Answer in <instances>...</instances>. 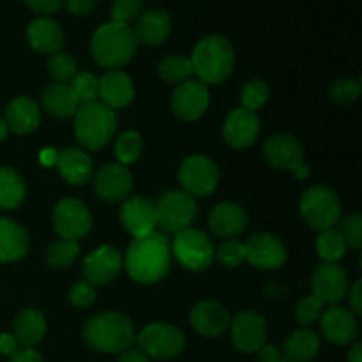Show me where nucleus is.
Returning a JSON list of instances; mask_svg holds the SVG:
<instances>
[{
	"instance_id": "c85d7f7f",
	"label": "nucleus",
	"mask_w": 362,
	"mask_h": 362,
	"mask_svg": "<svg viewBox=\"0 0 362 362\" xmlns=\"http://www.w3.org/2000/svg\"><path fill=\"white\" fill-rule=\"evenodd\" d=\"M28 235L13 219L0 218V264L18 262L27 255Z\"/></svg>"
},
{
	"instance_id": "f8f14e48",
	"label": "nucleus",
	"mask_w": 362,
	"mask_h": 362,
	"mask_svg": "<svg viewBox=\"0 0 362 362\" xmlns=\"http://www.w3.org/2000/svg\"><path fill=\"white\" fill-rule=\"evenodd\" d=\"M311 290L317 299H320L324 304H332L345 299L349 292V276L345 269L339 267L338 264L332 262H324L315 269L311 276Z\"/></svg>"
},
{
	"instance_id": "603ef678",
	"label": "nucleus",
	"mask_w": 362,
	"mask_h": 362,
	"mask_svg": "<svg viewBox=\"0 0 362 362\" xmlns=\"http://www.w3.org/2000/svg\"><path fill=\"white\" fill-rule=\"evenodd\" d=\"M258 356H260V362H286L279 356V350L272 345H264L258 350Z\"/></svg>"
},
{
	"instance_id": "6e6d98bb",
	"label": "nucleus",
	"mask_w": 362,
	"mask_h": 362,
	"mask_svg": "<svg viewBox=\"0 0 362 362\" xmlns=\"http://www.w3.org/2000/svg\"><path fill=\"white\" fill-rule=\"evenodd\" d=\"M39 159H41V163H42V165H45V166L55 165L57 151H53V148H42L41 156H39Z\"/></svg>"
},
{
	"instance_id": "ea45409f",
	"label": "nucleus",
	"mask_w": 362,
	"mask_h": 362,
	"mask_svg": "<svg viewBox=\"0 0 362 362\" xmlns=\"http://www.w3.org/2000/svg\"><path fill=\"white\" fill-rule=\"evenodd\" d=\"M269 90L267 83L260 80H251L244 83V87L240 88V103H243L244 110H250V112H257L260 106H264L267 103Z\"/></svg>"
},
{
	"instance_id": "aec40b11",
	"label": "nucleus",
	"mask_w": 362,
	"mask_h": 362,
	"mask_svg": "<svg viewBox=\"0 0 362 362\" xmlns=\"http://www.w3.org/2000/svg\"><path fill=\"white\" fill-rule=\"evenodd\" d=\"M322 332L334 345L343 346L357 338L356 315L341 306H331L324 311L320 318Z\"/></svg>"
},
{
	"instance_id": "5701e85b",
	"label": "nucleus",
	"mask_w": 362,
	"mask_h": 362,
	"mask_svg": "<svg viewBox=\"0 0 362 362\" xmlns=\"http://www.w3.org/2000/svg\"><path fill=\"white\" fill-rule=\"evenodd\" d=\"M209 226H211L212 233L218 237H232L240 235L247 226V216L243 211V207L232 202H223L212 209L211 216H209Z\"/></svg>"
},
{
	"instance_id": "4d7b16f0",
	"label": "nucleus",
	"mask_w": 362,
	"mask_h": 362,
	"mask_svg": "<svg viewBox=\"0 0 362 362\" xmlns=\"http://www.w3.org/2000/svg\"><path fill=\"white\" fill-rule=\"evenodd\" d=\"M349 362H362V343H356L349 352Z\"/></svg>"
},
{
	"instance_id": "b1692460",
	"label": "nucleus",
	"mask_w": 362,
	"mask_h": 362,
	"mask_svg": "<svg viewBox=\"0 0 362 362\" xmlns=\"http://www.w3.org/2000/svg\"><path fill=\"white\" fill-rule=\"evenodd\" d=\"M27 41L35 52L55 55L64 46V32L52 18H35L27 28Z\"/></svg>"
},
{
	"instance_id": "4c0bfd02",
	"label": "nucleus",
	"mask_w": 362,
	"mask_h": 362,
	"mask_svg": "<svg viewBox=\"0 0 362 362\" xmlns=\"http://www.w3.org/2000/svg\"><path fill=\"white\" fill-rule=\"evenodd\" d=\"M141 152V136L136 131H126L117 138L115 144V154L120 165H131L140 158Z\"/></svg>"
},
{
	"instance_id": "13d9d810",
	"label": "nucleus",
	"mask_w": 362,
	"mask_h": 362,
	"mask_svg": "<svg viewBox=\"0 0 362 362\" xmlns=\"http://www.w3.org/2000/svg\"><path fill=\"white\" fill-rule=\"evenodd\" d=\"M293 173H296L297 179H304V177L310 175V166H308V165H300L299 168L293 170Z\"/></svg>"
},
{
	"instance_id": "58836bf2",
	"label": "nucleus",
	"mask_w": 362,
	"mask_h": 362,
	"mask_svg": "<svg viewBox=\"0 0 362 362\" xmlns=\"http://www.w3.org/2000/svg\"><path fill=\"white\" fill-rule=\"evenodd\" d=\"M46 69H48V74L57 83H69L74 74H76V62H74L69 53L60 52L49 57Z\"/></svg>"
},
{
	"instance_id": "cd10ccee",
	"label": "nucleus",
	"mask_w": 362,
	"mask_h": 362,
	"mask_svg": "<svg viewBox=\"0 0 362 362\" xmlns=\"http://www.w3.org/2000/svg\"><path fill=\"white\" fill-rule=\"evenodd\" d=\"M133 95V81L122 71H108L99 80V98L108 108H124L129 105Z\"/></svg>"
},
{
	"instance_id": "c03bdc74",
	"label": "nucleus",
	"mask_w": 362,
	"mask_h": 362,
	"mask_svg": "<svg viewBox=\"0 0 362 362\" xmlns=\"http://www.w3.org/2000/svg\"><path fill=\"white\" fill-rule=\"evenodd\" d=\"M338 232L341 233L346 247L350 246L354 250H359L362 246V216L356 212V214H350L349 218L341 219Z\"/></svg>"
},
{
	"instance_id": "6e6552de",
	"label": "nucleus",
	"mask_w": 362,
	"mask_h": 362,
	"mask_svg": "<svg viewBox=\"0 0 362 362\" xmlns=\"http://www.w3.org/2000/svg\"><path fill=\"white\" fill-rule=\"evenodd\" d=\"M172 250L179 264L187 271H205L214 260V247L209 237L191 226L175 233Z\"/></svg>"
},
{
	"instance_id": "0eeeda50",
	"label": "nucleus",
	"mask_w": 362,
	"mask_h": 362,
	"mask_svg": "<svg viewBox=\"0 0 362 362\" xmlns=\"http://www.w3.org/2000/svg\"><path fill=\"white\" fill-rule=\"evenodd\" d=\"M156 226L168 233H177L189 228L197 218V204L193 197L184 191H168L154 204Z\"/></svg>"
},
{
	"instance_id": "ddd939ff",
	"label": "nucleus",
	"mask_w": 362,
	"mask_h": 362,
	"mask_svg": "<svg viewBox=\"0 0 362 362\" xmlns=\"http://www.w3.org/2000/svg\"><path fill=\"white\" fill-rule=\"evenodd\" d=\"M230 325H232V341L237 350L253 354L264 346L267 338V322L260 313L246 310L237 315Z\"/></svg>"
},
{
	"instance_id": "a878e982",
	"label": "nucleus",
	"mask_w": 362,
	"mask_h": 362,
	"mask_svg": "<svg viewBox=\"0 0 362 362\" xmlns=\"http://www.w3.org/2000/svg\"><path fill=\"white\" fill-rule=\"evenodd\" d=\"M172 30V18L159 9L145 11L138 16L136 27L133 28L136 42L145 46H158L170 35Z\"/></svg>"
},
{
	"instance_id": "49530a36",
	"label": "nucleus",
	"mask_w": 362,
	"mask_h": 362,
	"mask_svg": "<svg viewBox=\"0 0 362 362\" xmlns=\"http://www.w3.org/2000/svg\"><path fill=\"white\" fill-rule=\"evenodd\" d=\"M69 300L76 308H88L95 300V286L87 279L76 281L69 290Z\"/></svg>"
},
{
	"instance_id": "de8ad7c7",
	"label": "nucleus",
	"mask_w": 362,
	"mask_h": 362,
	"mask_svg": "<svg viewBox=\"0 0 362 362\" xmlns=\"http://www.w3.org/2000/svg\"><path fill=\"white\" fill-rule=\"evenodd\" d=\"M25 4H27L34 13L53 14L62 7L64 0H25Z\"/></svg>"
},
{
	"instance_id": "a211bd4d",
	"label": "nucleus",
	"mask_w": 362,
	"mask_h": 362,
	"mask_svg": "<svg viewBox=\"0 0 362 362\" xmlns=\"http://www.w3.org/2000/svg\"><path fill=\"white\" fill-rule=\"evenodd\" d=\"M260 133V119L255 112L237 108L226 117L223 138L233 148H246L255 144Z\"/></svg>"
},
{
	"instance_id": "79ce46f5",
	"label": "nucleus",
	"mask_w": 362,
	"mask_h": 362,
	"mask_svg": "<svg viewBox=\"0 0 362 362\" xmlns=\"http://www.w3.org/2000/svg\"><path fill=\"white\" fill-rule=\"evenodd\" d=\"M361 83L352 78H341L336 80L329 88V98L336 105H349L354 103L361 95Z\"/></svg>"
},
{
	"instance_id": "f704fd0d",
	"label": "nucleus",
	"mask_w": 362,
	"mask_h": 362,
	"mask_svg": "<svg viewBox=\"0 0 362 362\" xmlns=\"http://www.w3.org/2000/svg\"><path fill=\"white\" fill-rule=\"evenodd\" d=\"M78 253H80V246L76 240L59 239L49 244L46 250V262L55 269H66L74 264Z\"/></svg>"
},
{
	"instance_id": "f03ea898",
	"label": "nucleus",
	"mask_w": 362,
	"mask_h": 362,
	"mask_svg": "<svg viewBox=\"0 0 362 362\" xmlns=\"http://www.w3.org/2000/svg\"><path fill=\"white\" fill-rule=\"evenodd\" d=\"M83 338L90 349L105 354H122L133 349L136 336L129 318L115 311H105L85 324Z\"/></svg>"
},
{
	"instance_id": "2f4dec72",
	"label": "nucleus",
	"mask_w": 362,
	"mask_h": 362,
	"mask_svg": "<svg viewBox=\"0 0 362 362\" xmlns=\"http://www.w3.org/2000/svg\"><path fill=\"white\" fill-rule=\"evenodd\" d=\"M320 349V338L310 329L296 331L285 339L283 354L286 362H308L313 359Z\"/></svg>"
},
{
	"instance_id": "4be33fe9",
	"label": "nucleus",
	"mask_w": 362,
	"mask_h": 362,
	"mask_svg": "<svg viewBox=\"0 0 362 362\" xmlns=\"http://www.w3.org/2000/svg\"><path fill=\"white\" fill-rule=\"evenodd\" d=\"M189 324L198 334L205 338H216L230 327V315L221 304L204 300L191 310Z\"/></svg>"
},
{
	"instance_id": "7ed1b4c3",
	"label": "nucleus",
	"mask_w": 362,
	"mask_h": 362,
	"mask_svg": "<svg viewBox=\"0 0 362 362\" xmlns=\"http://www.w3.org/2000/svg\"><path fill=\"white\" fill-rule=\"evenodd\" d=\"M136 46V37L129 25L110 21L99 27L92 35L90 55L99 66L115 69L126 66L133 59Z\"/></svg>"
},
{
	"instance_id": "9b49d317",
	"label": "nucleus",
	"mask_w": 362,
	"mask_h": 362,
	"mask_svg": "<svg viewBox=\"0 0 362 362\" xmlns=\"http://www.w3.org/2000/svg\"><path fill=\"white\" fill-rule=\"evenodd\" d=\"M179 180L189 197H207L218 187L219 172L211 159L191 156L180 166Z\"/></svg>"
},
{
	"instance_id": "9d476101",
	"label": "nucleus",
	"mask_w": 362,
	"mask_h": 362,
	"mask_svg": "<svg viewBox=\"0 0 362 362\" xmlns=\"http://www.w3.org/2000/svg\"><path fill=\"white\" fill-rule=\"evenodd\" d=\"M53 228L62 239H83L92 228V216L87 205L76 198L60 200L53 209Z\"/></svg>"
},
{
	"instance_id": "09e8293b",
	"label": "nucleus",
	"mask_w": 362,
	"mask_h": 362,
	"mask_svg": "<svg viewBox=\"0 0 362 362\" xmlns=\"http://www.w3.org/2000/svg\"><path fill=\"white\" fill-rule=\"evenodd\" d=\"M66 7L71 14L87 16L98 7V0H66Z\"/></svg>"
},
{
	"instance_id": "864d4df0",
	"label": "nucleus",
	"mask_w": 362,
	"mask_h": 362,
	"mask_svg": "<svg viewBox=\"0 0 362 362\" xmlns=\"http://www.w3.org/2000/svg\"><path fill=\"white\" fill-rule=\"evenodd\" d=\"M11 362H42V357L32 349H23L11 356Z\"/></svg>"
},
{
	"instance_id": "bf43d9fd",
	"label": "nucleus",
	"mask_w": 362,
	"mask_h": 362,
	"mask_svg": "<svg viewBox=\"0 0 362 362\" xmlns=\"http://www.w3.org/2000/svg\"><path fill=\"white\" fill-rule=\"evenodd\" d=\"M7 124H6V120L4 119H0V141H4L6 140V136H7Z\"/></svg>"
},
{
	"instance_id": "2eb2a0df",
	"label": "nucleus",
	"mask_w": 362,
	"mask_h": 362,
	"mask_svg": "<svg viewBox=\"0 0 362 362\" xmlns=\"http://www.w3.org/2000/svg\"><path fill=\"white\" fill-rule=\"evenodd\" d=\"M244 250H246V260L253 267L264 271L279 269L286 262L285 244L272 233H255L247 243H244Z\"/></svg>"
},
{
	"instance_id": "39448f33",
	"label": "nucleus",
	"mask_w": 362,
	"mask_h": 362,
	"mask_svg": "<svg viewBox=\"0 0 362 362\" xmlns=\"http://www.w3.org/2000/svg\"><path fill=\"white\" fill-rule=\"evenodd\" d=\"M117 129V117L101 101L85 103L74 113V134L88 151H99L112 140Z\"/></svg>"
},
{
	"instance_id": "4468645a",
	"label": "nucleus",
	"mask_w": 362,
	"mask_h": 362,
	"mask_svg": "<svg viewBox=\"0 0 362 362\" xmlns=\"http://www.w3.org/2000/svg\"><path fill=\"white\" fill-rule=\"evenodd\" d=\"M209 95L207 85L198 80H186L184 83L177 85L172 95V110L180 120H197L207 112Z\"/></svg>"
},
{
	"instance_id": "473e14b6",
	"label": "nucleus",
	"mask_w": 362,
	"mask_h": 362,
	"mask_svg": "<svg viewBox=\"0 0 362 362\" xmlns=\"http://www.w3.org/2000/svg\"><path fill=\"white\" fill-rule=\"evenodd\" d=\"M27 197V186L18 172L0 166V211H14Z\"/></svg>"
},
{
	"instance_id": "f257e3e1",
	"label": "nucleus",
	"mask_w": 362,
	"mask_h": 362,
	"mask_svg": "<svg viewBox=\"0 0 362 362\" xmlns=\"http://www.w3.org/2000/svg\"><path fill=\"white\" fill-rule=\"evenodd\" d=\"M170 264H172L170 240L159 232L136 237L127 247V274L141 285H152V283L161 281L168 274Z\"/></svg>"
},
{
	"instance_id": "412c9836",
	"label": "nucleus",
	"mask_w": 362,
	"mask_h": 362,
	"mask_svg": "<svg viewBox=\"0 0 362 362\" xmlns=\"http://www.w3.org/2000/svg\"><path fill=\"white\" fill-rule=\"evenodd\" d=\"M264 152L271 166L278 170H297L304 165V151L299 140L290 134H276L264 145Z\"/></svg>"
},
{
	"instance_id": "20e7f679",
	"label": "nucleus",
	"mask_w": 362,
	"mask_h": 362,
	"mask_svg": "<svg viewBox=\"0 0 362 362\" xmlns=\"http://www.w3.org/2000/svg\"><path fill=\"white\" fill-rule=\"evenodd\" d=\"M191 67L202 83L218 85L230 78L235 64L232 45L221 35H207L193 49Z\"/></svg>"
},
{
	"instance_id": "72a5a7b5",
	"label": "nucleus",
	"mask_w": 362,
	"mask_h": 362,
	"mask_svg": "<svg viewBox=\"0 0 362 362\" xmlns=\"http://www.w3.org/2000/svg\"><path fill=\"white\" fill-rule=\"evenodd\" d=\"M158 73L168 83L180 85L186 80H189V76L193 74V67H191V60L186 59V57L170 55L165 60H161Z\"/></svg>"
},
{
	"instance_id": "6ab92c4d",
	"label": "nucleus",
	"mask_w": 362,
	"mask_h": 362,
	"mask_svg": "<svg viewBox=\"0 0 362 362\" xmlns=\"http://www.w3.org/2000/svg\"><path fill=\"white\" fill-rule=\"evenodd\" d=\"M120 221L124 228L136 239L156 228V207L151 200L144 197H131L124 200L120 209Z\"/></svg>"
},
{
	"instance_id": "37998d69",
	"label": "nucleus",
	"mask_w": 362,
	"mask_h": 362,
	"mask_svg": "<svg viewBox=\"0 0 362 362\" xmlns=\"http://www.w3.org/2000/svg\"><path fill=\"white\" fill-rule=\"evenodd\" d=\"M325 311V304L315 296L306 297L300 300L296 308V318L300 325H311L320 320Z\"/></svg>"
},
{
	"instance_id": "a18cd8bd",
	"label": "nucleus",
	"mask_w": 362,
	"mask_h": 362,
	"mask_svg": "<svg viewBox=\"0 0 362 362\" xmlns=\"http://www.w3.org/2000/svg\"><path fill=\"white\" fill-rule=\"evenodd\" d=\"M144 9V0H115L112 7V20L115 23L129 25V21L136 20Z\"/></svg>"
},
{
	"instance_id": "7c9ffc66",
	"label": "nucleus",
	"mask_w": 362,
	"mask_h": 362,
	"mask_svg": "<svg viewBox=\"0 0 362 362\" xmlns=\"http://www.w3.org/2000/svg\"><path fill=\"white\" fill-rule=\"evenodd\" d=\"M42 105L49 115L57 117V119H67V117H74L80 103L74 98L69 85L53 83L42 94Z\"/></svg>"
},
{
	"instance_id": "c9c22d12",
	"label": "nucleus",
	"mask_w": 362,
	"mask_h": 362,
	"mask_svg": "<svg viewBox=\"0 0 362 362\" xmlns=\"http://www.w3.org/2000/svg\"><path fill=\"white\" fill-rule=\"evenodd\" d=\"M317 251L318 257L324 258L325 262L336 264V262H338L339 258H343V255H345L346 244L338 230H325V232H320V235H318Z\"/></svg>"
},
{
	"instance_id": "dca6fc26",
	"label": "nucleus",
	"mask_w": 362,
	"mask_h": 362,
	"mask_svg": "<svg viewBox=\"0 0 362 362\" xmlns=\"http://www.w3.org/2000/svg\"><path fill=\"white\" fill-rule=\"evenodd\" d=\"M122 271V255L113 246H101L83 262L85 279L92 285H108Z\"/></svg>"
},
{
	"instance_id": "a19ab883",
	"label": "nucleus",
	"mask_w": 362,
	"mask_h": 362,
	"mask_svg": "<svg viewBox=\"0 0 362 362\" xmlns=\"http://www.w3.org/2000/svg\"><path fill=\"white\" fill-rule=\"evenodd\" d=\"M214 258L225 267H239L243 262H246V250L244 243L235 239L223 240L214 251Z\"/></svg>"
},
{
	"instance_id": "423d86ee",
	"label": "nucleus",
	"mask_w": 362,
	"mask_h": 362,
	"mask_svg": "<svg viewBox=\"0 0 362 362\" xmlns=\"http://www.w3.org/2000/svg\"><path fill=\"white\" fill-rule=\"evenodd\" d=\"M300 214L318 232L332 230L341 221L343 209L338 194L325 186H313L300 198Z\"/></svg>"
},
{
	"instance_id": "3c124183",
	"label": "nucleus",
	"mask_w": 362,
	"mask_h": 362,
	"mask_svg": "<svg viewBox=\"0 0 362 362\" xmlns=\"http://www.w3.org/2000/svg\"><path fill=\"white\" fill-rule=\"evenodd\" d=\"M18 352V341L13 334H0V356H14Z\"/></svg>"
},
{
	"instance_id": "1a4fd4ad",
	"label": "nucleus",
	"mask_w": 362,
	"mask_h": 362,
	"mask_svg": "<svg viewBox=\"0 0 362 362\" xmlns=\"http://www.w3.org/2000/svg\"><path fill=\"white\" fill-rule=\"evenodd\" d=\"M138 346L141 352L152 359H173L186 346L184 334L170 324H151L138 334Z\"/></svg>"
},
{
	"instance_id": "f3484780",
	"label": "nucleus",
	"mask_w": 362,
	"mask_h": 362,
	"mask_svg": "<svg viewBox=\"0 0 362 362\" xmlns=\"http://www.w3.org/2000/svg\"><path fill=\"white\" fill-rule=\"evenodd\" d=\"M133 189V175L119 163L105 165L95 175V193L101 200L115 204L124 200Z\"/></svg>"
},
{
	"instance_id": "e433bc0d",
	"label": "nucleus",
	"mask_w": 362,
	"mask_h": 362,
	"mask_svg": "<svg viewBox=\"0 0 362 362\" xmlns=\"http://www.w3.org/2000/svg\"><path fill=\"white\" fill-rule=\"evenodd\" d=\"M69 88L80 105L98 101L99 98V80L92 73H76L69 81Z\"/></svg>"
},
{
	"instance_id": "8fccbe9b",
	"label": "nucleus",
	"mask_w": 362,
	"mask_h": 362,
	"mask_svg": "<svg viewBox=\"0 0 362 362\" xmlns=\"http://www.w3.org/2000/svg\"><path fill=\"white\" fill-rule=\"evenodd\" d=\"M349 303H350V308H352V313L356 315V317H361L362 315V281L361 279H357V281L352 285V288H350Z\"/></svg>"
},
{
	"instance_id": "393cba45",
	"label": "nucleus",
	"mask_w": 362,
	"mask_h": 362,
	"mask_svg": "<svg viewBox=\"0 0 362 362\" xmlns=\"http://www.w3.org/2000/svg\"><path fill=\"white\" fill-rule=\"evenodd\" d=\"M55 166L62 179L73 186H83L92 177V159L80 148H64L57 152Z\"/></svg>"
},
{
	"instance_id": "c756f323",
	"label": "nucleus",
	"mask_w": 362,
	"mask_h": 362,
	"mask_svg": "<svg viewBox=\"0 0 362 362\" xmlns=\"http://www.w3.org/2000/svg\"><path fill=\"white\" fill-rule=\"evenodd\" d=\"M46 332L45 315L37 310H23L16 317L13 324V336L18 345H23L25 349H32L37 345Z\"/></svg>"
},
{
	"instance_id": "bb28decb",
	"label": "nucleus",
	"mask_w": 362,
	"mask_h": 362,
	"mask_svg": "<svg viewBox=\"0 0 362 362\" xmlns=\"http://www.w3.org/2000/svg\"><path fill=\"white\" fill-rule=\"evenodd\" d=\"M6 124L7 129L16 134H28L37 129L41 122V112H39L37 103L30 98H14L6 108Z\"/></svg>"
},
{
	"instance_id": "5fc2aeb1",
	"label": "nucleus",
	"mask_w": 362,
	"mask_h": 362,
	"mask_svg": "<svg viewBox=\"0 0 362 362\" xmlns=\"http://www.w3.org/2000/svg\"><path fill=\"white\" fill-rule=\"evenodd\" d=\"M117 362H148V357L141 352L140 349H129L126 352L120 354L119 361Z\"/></svg>"
}]
</instances>
